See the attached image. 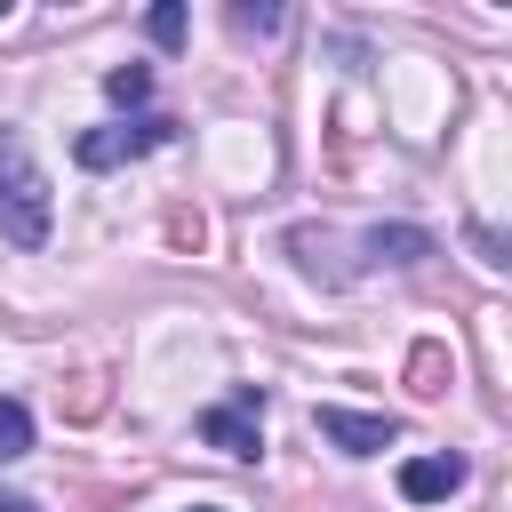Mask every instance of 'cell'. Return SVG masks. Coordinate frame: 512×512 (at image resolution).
<instances>
[{"mask_svg": "<svg viewBox=\"0 0 512 512\" xmlns=\"http://www.w3.org/2000/svg\"><path fill=\"white\" fill-rule=\"evenodd\" d=\"M200 440H208V448H224V456H256V392H240V400L208 408V416H200Z\"/></svg>", "mask_w": 512, "mask_h": 512, "instance_id": "277c9868", "label": "cell"}, {"mask_svg": "<svg viewBox=\"0 0 512 512\" xmlns=\"http://www.w3.org/2000/svg\"><path fill=\"white\" fill-rule=\"evenodd\" d=\"M144 32H152L160 48H176V40H184V8H176V0H160V8L144 16Z\"/></svg>", "mask_w": 512, "mask_h": 512, "instance_id": "9c48e42d", "label": "cell"}, {"mask_svg": "<svg viewBox=\"0 0 512 512\" xmlns=\"http://www.w3.org/2000/svg\"><path fill=\"white\" fill-rule=\"evenodd\" d=\"M464 480H472L464 456H408V464H400V496H408V504H440V496H456Z\"/></svg>", "mask_w": 512, "mask_h": 512, "instance_id": "3957f363", "label": "cell"}, {"mask_svg": "<svg viewBox=\"0 0 512 512\" xmlns=\"http://www.w3.org/2000/svg\"><path fill=\"white\" fill-rule=\"evenodd\" d=\"M16 456H32V416H24V400H0V464H16Z\"/></svg>", "mask_w": 512, "mask_h": 512, "instance_id": "52a82bcc", "label": "cell"}, {"mask_svg": "<svg viewBox=\"0 0 512 512\" xmlns=\"http://www.w3.org/2000/svg\"><path fill=\"white\" fill-rule=\"evenodd\" d=\"M0 512H40V504H24V496H0Z\"/></svg>", "mask_w": 512, "mask_h": 512, "instance_id": "8fae6325", "label": "cell"}, {"mask_svg": "<svg viewBox=\"0 0 512 512\" xmlns=\"http://www.w3.org/2000/svg\"><path fill=\"white\" fill-rule=\"evenodd\" d=\"M360 248H368V264H416V256H432V232H416V224H376Z\"/></svg>", "mask_w": 512, "mask_h": 512, "instance_id": "8992f818", "label": "cell"}, {"mask_svg": "<svg viewBox=\"0 0 512 512\" xmlns=\"http://www.w3.org/2000/svg\"><path fill=\"white\" fill-rule=\"evenodd\" d=\"M184 512H224V504H184Z\"/></svg>", "mask_w": 512, "mask_h": 512, "instance_id": "7c38bea8", "label": "cell"}, {"mask_svg": "<svg viewBox=\"0 0 512 512\" xmlns=\"http://www.w3.org/2000/svg\"><path fill=\"white\" fill-rule=\"evenodd\" d=\"M224 24H232L240 40H248V32H280V8H232Z\"/></svg>", "mask_w": 512, "mask_h": 512, "instance_id": "30bf717a", "label": "cell"}, {"mask_svg": "<svg viewBox=\"0 0 512 512\" xmlns=\"http://www.w3.org/2000/svg\"><path fill=\"white\" fill-rule=\"evenodd\" d=\"M0 240H16V248L48 240V176L32 168L16 128H0Z\"/></svg>", "mask_w": 512, "mask_h": 512, "instance_id": "6da1fadb", "label": "cell"}, {"mask_svg": "<svg viewBox=\"0 0 512 512\" xmlns=\"http://www.w3.org/2000/svg\"><path fill=\"white\" fill-rule=\"evenodd\" d=\"M320 440H336L344 456H376V448H392V416H352V408H320Z\"/></svg>", "mask_w": 512, "mask_h": 512, "instance_id": "5b68a950", "label": "cell"}, {"mask_svg": "<svg viewBox=\"0 0 512 512\" xmlns=\"http://www.w3.org/2000/svg\"><path fill=\"white\" fill-rule=\"evenodd\" d=\"M104 96H112V104H144V96H152V72H144V64H120V72H104Z\"/></svg>", "mask_w": 512, "mask_h": 512, "instance_id": "ba28073f", "label": "cell"}, {"mask_svg": "<svg viewBox=\"0 0 512 512\" xmlns=\"http://www.w3.org/2000/svg\"><path fill=\"white\" fill-rule=\"evenodd\" d=\"M152 144H168V120H112V128H88L72 144L80 168H120V160H144Z\"/></svg>", "mask_w": 512, "mask_h": 512, "instance_id": "7a4b0ae2", "label": "cell"}]
</instances>
